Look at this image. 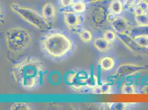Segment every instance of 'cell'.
<instances>
[{
  "label": "cell",
  "instance_id": "6da1fadb",
  "mask_svg": "<svg viewBox=\"0 0 148 110\" xmlns=\"http://www.w3.org/2000/svg\"><path fill=\"white\" fill-rule=\"evenodd\" d=\"M12 73L18 85L25 89H31L43 83L46 67L39 59L27 57L13 66Z\"/></svg>",
  "mask_w": 148,
  "mask_h": 110
},
{
  "label": "cell",
  "instance_id": "7a4b0ae2",
  "mask_svg": "<svg viewBox=\"0 0 148 110\" xmlns=\"http://www.w3.org/2000/svg\"><path fill=\"white\" fill-rule=\"evenodd\" d=\"M72 42L65 35L56 33L45 37L43 41V47L45 52L54 57H62L72 48Z\"/></svg>",
  "mask_w": 148,
  "mask_h": 110
},
{
  "label": "cell",
  "instance_id": "3957f363",
  "mask_svg": "<svg viewBox=\"0 0 148 110\" xmlns=\"http://www.w3.org/2000/svg\"><path fill=\"white\" fill-rule=\"evenodd\" d=\"M5 41L8 50L18 54L28 48L32 39L29 32L25 28L14 27L6 31Z\"/></svg>",
  "mask_w": 148,
  "mask_h": 110
},
{
  "label": "cell",
  "instance_id": "277c9868",
  "mask_svg": "<svg viewBox=\"0 0 148 110\" xmlns=\"http://www.w3.org/2000/svg\"><path fill=\"white\" fill-rule=\"evenodd\" d=\"M10 8L27 23L39 31H46L51 30L53 28L51 23L34 10L14 3L10 5Z\"/></svg>",
  "mask_w": 148,
  "mask_h": 110
},
{
  "label": "cell",
  "instance_id": "5b68a950",
  "mask_svg": "<svg viewBox=\"0 0 148 110\" xmlns=\"http://www.w3.org/2000/svg\"><path fill=\"white\" fill-rule=\"evenodd\" d=\"M89 74L85 72H79L68 74L66 81L68 85L75 90H80L87 86Z\"/></svg>",
  "mask_w": 148,
  "mask_h": 110
},
{
  "label": "cell",
  "instance_id": "8992f818",
  "mask_svg": "<svg viewBox=\"0 0 148 110\" xmlns=\"http://www.w3.org/2000/svg\"><path fill=\"white\" fill-rule=\"evenodd\" d=\"M117 37L122 43H123L124 45L126 46L130 51L138 54H148V48H143L140 45H139L134 41V39L130 37L128 34L117 33Z\"/></svg>",
  "mask_w": 148,
  "mask_h": 110
},
{
  "label": "cell",
  "instance_id": "52a82bcc",
  "mask_svg": "<svg viewBox=\"0 0 148 110\" xmlns=\"http://www.w3.org/2000/svg\"><path fill=\"white\" fill-rule=\"evenodd\" d=\"M148 68L145 66H140L133 63H124L118 67L116 74L119 78H127L138 73Z\"/></svg>",
  "mask_w": 148,
  "mask_h": 110
},
{
  "label": "cell",
  "instance_id": "ba28073f",
  "mask_svg": "<svg viewBox=\"0 0 148 110\" xmlns=\"http://www.w3.org/2000/svg\"><path fill=\"white\" fill-rule=\"evenodd\" d=\"M111 26L116 33L128 34L132 26L129 22L124 18L117 17L116 19L111 23Z\"/></svg>",
  "mask_w": 148,
  "mask_h": 110
},
{
  "label": "cell",
  "instance_id": "9c48e42d",
  "mask_svg": "<svg viewBox=\"0 0 148 110\" xmlns=\"http://www.w3.org/2000/svg\"><path fill=\"white\" fill-rule=\"evenodd\" d=\"M91 15L93 23L96 25H101L106 20L107 14L105 7L97 6L93 8Z\"/></svg>",
  "mask_w": 148,
  "mask_h": 110
},
{
  "label": "cell",
  "instance_id": "30bf717a",
  "mask_svg": "<svg viewBox=\"0 0 148 110\" xmlns=\"http://www.w3.org/2000/svg\"><path fill=\"white\" fill-rule=\"evenodd\" d=\"M64 18L65 24L70 28H75L83 20L81 19V16L71 12L65 13Z\"/></svg>",
  "mask_w": 148,
  "mask_h": 110
},
{
  "label": "cell",
  "instance_id": "8fae6325",
  "mask_svg": "<svg viewBox=\"0 0 148 110\" xmlns=\"http://www.w3.org/2000/svg\"><path fill=\"white\" fill-rule=\"evenodd\" d=\"M56 14V8L51 3L48 2L44 5L42 8V16L51 24L55 19Z\"/></svg>",
  "mask_w": 148,
  "mask_h": 110
},
{
  "label": "cell",
  "instance_id": "7c38bea8",
  "mask_svg": "<svg viewBox=\"0 0 148 110\" xmlns=\"http://www.w3.org/2000/svg\"><path fill=\"white\" fill-rule=\"evenodd\" d=\"M128 34L132 38L143 35L148 36V25H138L136 26L132 27Z\"/></svg>",
  "mask_w": 148,
  "mask_h": 110
},
{
  "label": "cell",
  "instance_id": "4fadbf2b",
  "mask_svg": "<svg viewBox=\"0 0 148 110\" xmlns=\"http://www.w3.org/2000/svg\"><path fill=\"white\" fill-rule=\"evenodd\" d=\"M110 43L104 37H99L94 40L93 45L95 48L99 51L106 52L110 48Z\"/></svg>",
  "mask_w": 148,
  "mask_h": 110
},
{
  "label": "cell",
  "instance_id": "5bb4252c",
  "mask_svg": "<svg viewBox=\"0 0 148 110\" xmlns=\"http://www.w3.org/2000/svg\"><path fill=\"white\" fill-rule=\"evenodd\" d=\"M134 10L136 15L148 13V1L147 0H138Z\"/></svg>",
  "mask_w": 148,
  "mask_h": 110
},
{
  "label": "cell",
  "instance_id": "9a60e30c",
  "mask_svg": "<svg viewBox=\"0 0 148 110\" xmlns=\"http://www.w3.org/2000/svg\"><path fill=\"white\" fill-rule=\"evenodd\" d=\"M111 84L107 82H103L93 88V93L95 94H109L111 92Z\"/></svg>",
  "mask_w": 148,
  "mask_h": 110
},
{
  "label": "cell",
  "instance_id": "2e32d148",
  "mask_svg": "<svg viewBox=\"0 0 148 110\" xmlns=\"http://www.w3.org/2000/svg\"><path fill=\"white\" fill-rule=\"evenodd\" d=\"M115 62L111 57H105L100 59L99 65L104 71H109L112 69L114 66Z\"/></svg>",
  "mask_w": 148,
  "mask_h": 110
},
{
  "label": "cell",
  "instance_id": "e0dca14e",
  "mask_svg": "<svg viewBox=\"0 0 148 110\" xmlns=\"http://www.w3.org/2000/svg\"><path fill=\"white\" fill-rule=\"evenodd\" d=\"M123 6L121 0H113L110 5V10L111 12L116 15L121 14L123 11Z\"/></svg>",
  "mask_w": 148,
  "mask_h": 110
},
{
  "label": "cell",
  "instance_id": "ac0fdd59",
  "mask_svg": "<svg viewBox=\"0 0 148 110\" xmlns=\"http://www.w3.org/2000/svg\"><path fill=\"white\" fill-rule=\"evenodd\" d=\"M71 7L73 10L74 12L76 13L84 12L86 10V4L82 1H79L74 3V4L71 6Z\"/></svg>",
  "mask_w": 148,
  "mask_h": 110
},
{
  "label": "cell",
  "instance_id": "d6986e66",
  "mask_svg": "<svg viewBox=\"0 0 148 110\" xmlns=\"http://www.w3.org/2000/svg\"><path fill=\"white\" fill-rule=\"evenodd\" d=\"M79 37L81 40L84 43H89L92 39V35L90 31L83 30L79 33Z\"/></svg>",
  "mask_w": 148,
  "mask_h": 110
},
{
  "label": "cell",
  "instance_id": "ffe728a7",
  "mask_svg": "<svg viewBox=\"0 0 148 110\" xmlns=\"http://www.w3.org/2000/svg\"><path fill=\"white\" fill-rule=\"evenodd\" d=\"M11 110H30L31 107L25 103H15L11 106Z\"/></svg>",
  "mask_w": 148,
  "mask_h": 110
},
{
  "label": "cell",
  "instance_id": "44dd1931",
  "mask_svg": "<svg viewBox=\"0 0 148 110\" xmlns=\"http://www.w3.org/2000/svg\"><path fill=\"white\" fill-rule=\"evenodd\" d=\"M134 41L139 45L143 48H148V35H143L137 37L133 38Z\"/></svg>",
  "mask_w": 148,
  "mask_h": 110
},
{
  "label": "cell",
  "instance_id": "7402d4cb",
  "mask_svg": "<svg viewBox=\"0 0 148 110\" xmlns=\"http://www.w3.org/2000/svg\"><path fill=\"white\" fill-rule=\"evenodd\" d=\"M135 19L138 25H148V13L140 15H136Z\"/></svg>",
  "mask_w": 148,
  "mask_h": 110
},
{
  "label": "cell",
  "instance_id": "603a6c76",
  "mask_svg": "<svg viewBox=\"0 0 148 110\" xmlns=\"http://www.w3.org/2000/svg\"><path fill=\"white\" fill-rule=\"evenodd\" d=\"M122 92L125 95H132L135 93L134 86L130 83L124 84L122 88Z\"/></svg>",
  "mask_w": 148,
  "mask_h": 110
},
{
  "label": "cell",
  "instance_id": "cb8c5ba5",
  "mask_svg": "<svg viewBox=\"0 0 148 110\" xmlns=\"http://www.w3.org/2000/svg\"><path fill=\"white\" fill-rule=\"evenodd\" d=\"M108 107L110 110H123L126 109V105L122 103H107Z\"/></svg>",
  "mask_w": 148,
  "mask_h": 110
},
{
  "label": "cell",
  "instance_id": "d4e9b609",
  "mask_svg": "<svg viewBox=\"0 0 148 110\" xmlns=\"http://www.w3.org/2000/svg\"><path fill=\"white\" fill-rule=\"evenodd\" d=\"M116 37H117V34H116V32L110 31V30L106 31L103 36L104 38H105L108 41L111 43L113 42L115 40V39H116Z\"/></svg>",
  "mask_w": 148,
  "mask_h": 110
},
{
  "label": "cell",
  "instance_id": "484cf974",
  "mask_svg": "<svg viewBox=\"0 0 148 110\" xmlns=\"http://www.w3.org/2000/svg\"><path fill=\"white\" fill-rule=\"evenodd\" d=\"M138 1H136V0H125V3L124 4V6L125 8L127 9H131L135 8Z\"/></svg>",
  "mask_w": 148,
  "mask_h": 110
},
{
  "label": "cell",
  "instance_id": "4316f807",
  "mask_svg": "<svg viewBox=\"0 0 148 110\" xmlns=\"http://www.w3.org/2000/svg\"><path fill=\"white\" fill-rule=\"evenodd\" d=\"M117 18V17L116 16V14L113 13H108L107 15V17H106V20L107 22H108L109 23H112L113 21H114L116 18Z\"/></svg>",
  "mask_w": 148,
  "mask_h": 110
},
{
  "label": "cell",
  "instance_id": "83f0119b",
  "mask_svg": "<svg viewBox=\"0 0 148 110\" xmlns=\"http://www.w3.org/2000/svg\"><path fill=\"white\" fill-rule=\"evenodd\" d=\"M61 2L62 6L69 7L74 4V0H61Z\"/></svg>",
  "mask_w": 148,
  "mask_h": 110
},
{
  "label": "cell",
  "instance_id": "f1b7e54d",
  "mask_svg": "<svg viewBox=\"0 0 148 110\" xmlns=\"http://www.w3.org/2000/svg\"><path fill=\"white\" fill-rule=\"evenodd\" d=\"M142 92L145 94H148V84L144 86L142 89Z\"/></svg>",
  "mask_w": 148,
  "mask_h": 110
},
{
  "label": "cell",
  "instance_id": "f546056e",
  "mask_svg": "<svg viewBox=\"0 0 148 110\" xmlns=\"http://www.w3.org/2000/svg\"><path fill=\"white\" fill-rule=\"evenodd\" d=\"M105 0H85V1L88 3H95V2H97L99 1H103Z\"/></svg>",
  "mask_w": 148,
  "mask_h": 110
}]
</instances>
